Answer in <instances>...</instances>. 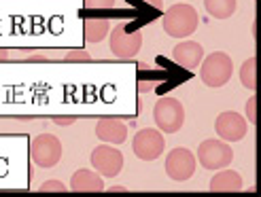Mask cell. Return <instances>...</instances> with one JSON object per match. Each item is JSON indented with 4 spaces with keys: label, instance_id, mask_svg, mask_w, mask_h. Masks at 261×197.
I'll return each mask as SVG.
<instances>
[{
    "label": "cell",
    "instance_id": "obj_1",
    "mask_svg": "<svg viewBox=\"0 0 261 197\" xmlns=\"http://www.w3.org/2000/svg\"><path fill=\"white\" fill-rule=\"evenodd\" d=\"M198 23H200L198 11L191 5H172L164 13V30L168 36L174 38L191 36L198 30Z\"/></svg>",
    "mask_w": 261,
    "mask_h": 197
},
{
    "label": "cell",
    "instance_id": "obj_2",
    "mask_svg": "<svg viewBox=\"0 0 261 197\" xmlns=\"http://www.w3.org/2000/svg\"><path fill=\"white\" fill-rule=\"evenodd\" d=\"M231 72H233V62L223 51H215V53H211L206 60H202L200 76H202V81L213 89L223 87L231 78Z\"/></svg>",
    "mask_w": 261,
    "mask_h": 197
},
{
    "label": "cell",
    "instance_id": "obj_3",
    "mask_svg": "<svg viewBox=\"0 0 261 197\" xmlns=\"http://www.w3.org/2000/svg\"><path fill=\"white\" fill-rule=\"evenodd\" d=\"M153 119L166 134H176L185 123V108L176 98H160L153 108Z\"/></svg>",
    "mask_w": 261,
    "mask_h": 197
},
{
    "label": "cell",
    "instance_id": "obj_4",
    "mask_svg": "<svg viewBox=\"0 0 261 197\" xmlns=\"http://www.w3.org/2000/svg\"><path fill=\"white\" fill-rule=\"evenodd\" d=\"M142 47V34L134 28H129L127 23H119L115 25L113 32H111V51L121 58V60H127V58H134Z\"/></svg>",
    "mask_w": 261,
    "mask_h": 197
},
{
    "label": "cell",
    "instance_id": "obj_5",
    "mask_svg": "<svg viewBox=\"0 0 261 197\" xmlns=\"http://www.w3.org/2000/svg\"><path fill=\"white\" fill-rule=\"evenodd\" d=\"M233 151L225 140H204L198 147V161L206 170H223L231 163Z\"/></svg>",
    "mask_w": 261,
    "mask_h": 197
},
{
    "label": "cell",
    "instance_id": "obj_6",
    "mask_svg": "<svg viewBox=\"0 0 261 197\" xmlns=\"http://www.w3.org/2000/svg\"><path fill=\"white\" fill-rule=\"evenodd\" d=\"M30 157L38 167H54L62 159V142L54 134H41L30 144Z\"/></svg>",
    "mask_w": 261,
    "mask_h": 197
},
{
    "label": "cell",
    "instance_id": "obj_7",
    "mask_svg": "<svg viewBox=\"0 0 261 197\" xmlns=\"http://www.w3.org/2000/svg\"><path fill=\"white\" fill-rule=\"evenodd\" d=\"M132 149H134V155L142 161H155L158 157L164 153L166 149V138L162 136V131L158 129H140L138 134L134 136V142H132Z\"/></svg>",
    "mask_w": 261,
    "mask_h": 197
},
{
    "label": "cell",
    "instance_id": "obj_8",
    "mask_svg": "<svg viewBox=\"0 0 261 197\" xmlns=\"http://www.w3.org/2000/svg\"><path fill=\"white\" fill-rule=\"evenodd\" d=\"M195 163H198L195 155L189 149L178 147V149L170 151V155L166 157V174L176 182L189 180L195 172Z\"/></svg>",
    "mask_w": 261,
    "mask_h": 197
},
{
    "label": "cell",
    "instance_id": "obj_9",
    "mask_svg": "<svg viewBox=\"0 0 261 197\" xmlns=\"http://www.w3.org/2000/svg\"><path fill=\"white\" fill-rule=\"evenodd\" d=\"M91 165L96 167V172H100L102 176H117L121 172L123 167V155L113 149L111 144H100V147H96L94 151H91Z\"/></svg>",
    "mask_w": 261,
    "mask_h": 197
},
{
    "label": "cell",
    "instance_id": "obj_10",
    "mask_svg": "<svg viewBox=\"0 0 261 197\" xmlns=\"http://www.w3.org/2000/svg\"><path fill=\"white\" fill-rule=\"evenodd\" d=\"M215 129L219 138H223L225 142H238L246 136L249 131V123L244 121V117L240 112H233V110H227V112H221L215 121Z\"/></svg>",
    "mask_w": 261,
    "mask_h": 197
},
{
    "label": "cell",
    "instance_id": "obj_11",
    "mask_svg": "<svg viewBox=\"0 0 261 197\" xmlns=\"http://www.w3.org/2000/svg\"><path fill=\"white\" fill-rule=\"evenodd\" d=\"M172 58L178 66H182V68L187 70H193L198 68V66L202 64L204 60V49L200 43H193V41H182L178 43L174 49H172Z\"/></svg>",
    "mask_w": 261,
    "mask_h": 197
},
{
    "label": "cell",
    "instance_id": "obj_12",
    "mask_svg": "<svg viewBox=\"0 0 261 197\" xmlns=\"http://www.w3.org/2000/svg\"><path fill=\"white\" fill-rule=\"evenodd\" d=\"M96 136L107 144H123L127 138V127L119 119L104 117V119H100L96 125Z\"/></svg>",
    "mask_w": 261,
    "mask_h": 197
},
{
    "label": "cell",
    "instance_id": "obj_13",
    "mask_svg": "<svg viewBox=\"0 0 261 197\" xmlns=\"http://www.w3.org/2000/svg\"><path fill=\"white\" fill-rule=\"evenodd\" d=\"M70 191H76V193H98V191H104V182L102 178L91 172V170H76L72 174V180H70Z\"/></svg>",
    "mask_w": 261,
    "mask_h": 197
},
{
    "label": "cell",
    "instance_id": "obj_14",
    "mask_svg": "<svg viewBox=\"0 0 261 197\" xmlns=\"http://www.w3.org/2000/svg\"><path fill=\"white\" fill-rule=\"evenodd\" d=\"M242 189V178L238 172L233 170H225L223 172L215 174V178L211 180V191L215 193H221V191H240Z\"/></svg>",
    "mask_w": 261,
    "mask_h": 197
},
{
    "label": "cell",
    "instance_id": "obj_15",
    "mask_svg": "<svg viewBox=\"0 0 261 197\" xmlns=\"http://www.w3.org/2000/svg\"><path fill=\"white\" fill-rule=\"evenodd\" d=\"M85 41L87 43H102L109 34V19L107 17H87L83 23Z\"/></svg>",
    "mask_w": 261,
    "mask_h": 197
},
{
    "label": "cell",
    "instance_id": "obj_16",
    "mask_svg": "<svg viewBox=\"0 0 261 197\" xmlns=\"http://www.w3.org/2000/svg\"><path fill=\"white\" fill-rule=\"evenodd\" d=\"M236 0H204L206 11L211 13L215 19H227L236 13Z\"/></svg>",
    "mask_w": 261,
    "mask_h": 197
},
{
    "label": "cell",
    "instance_id": "obj_17",
    "mask_svg": "<svg viewBox=\"0 0 261 197\" xmlns=\"http://www.w3.org/2000/svg\"><path fill=\"white\" fill-rule=\"evenodd\" d=\"M240 81L246 89H257V58H249L240 68Z\"/></svg>",
    "mask_w": 261,
    "mask_h": 197
},
{
    "label": "cell",
    "instance_id": "obj_18",
    "mask_svg": "<svg viewBox=\"0 0 261 197\" xmlns=\"http://www.w3.org/2000/svg\"><path fill=\"white\" fill-rule=\"evenodd\" d=\"M87 9H113L115 0H85Z\"/></svg>",
    "mask_w": 261,
    "mask_h": 197
},
{
    "label": "cell",
    "instance_id": "obj_19",
    "mask_svg": "<svg viewBox=\"0 0 261 197\" xmlns=\"http://www.w3.org/2000/svg\"><path fill=\"white\" fill-rule=\"evenodd\" d=\"M66 62H91V55L85 53V51H70V53H66V58H64Z\"/></svg>",
    "mask_w": 261,
    "mask_h": 197
},
{
    "label": "cell",
    "instance_id": "obj_20",
    "mask_svg": "<svg viewBox=\"0 0 261 197\" xmlns=\"http://www.w3.org/2000/svg\"><path fill=\"white\" fill-rule=\"evenodd\" d=\"M41 191H68L66 187H64V182H60V180H47V182H43V185H41Z\"/></svg>",
    "mask_w": 261,
    "mask_h": 197
},
{
    "label": "cell",
    "instance_id": "obj_21",
    "mask_svg": "<svg viewBox=\"0 0 261 197\" xmlns=\"http://www.w3.org/2000/svg\"><path fill=\"white\" fill-rule=\"evenodd\" d=\"M246 117H249L251 123H257V98L255 96L246 102Z\"/></svg>",
    "mask_w": 261,
    "mask_h": 197
},
{
    "label": "cell",
    "instance_id": "obj_22",
    "mask_svg": "<svg viewBox=\"0 0 261 197\" xmlns=\"http://www.w3.org/2000/svg\"><path fill=\"white\" fill-rule=\"evenodd\" d=\"M76 121V117H54L56 125H72Z\"/></svg>",
    "mask_w": 261,
    "mask_h": 197
},
{
    "label": "cell",
    "instance_id": "obj_23",
    "mask_svg": "<svg viewBox=\"0 0 261 197\" xmlns=\"http://www.w3.org/2000/svg\"><path fill=\"white\" fill-rule=\"evenodd\" d=\"M49 58H45V55H30L28 58V62H47Z\"/></svg>",
    "mask_w": 261,
    "mask_h": 197
},
{
    "label": "cell",
    "instance_id": "obj_24",
    "mask_svg": "<svg viewBox=\"0 0 261 197\" xmlns=\"http://www.w3.org/2000/svg\"><path fill=\"white\" fill-rule=\"evenodd\" d=\"M7 60H9V51L0 49V62H7Z\"/></svg>",
    "mask_w": 261,
    "mask_h": 197
},
{
    "label": "cell",
    "instance_id": "obj_25",
    "mask_svg": "<svg viewBox=\"0 0 261 197\" xmlns=\"http://www.w3.org/2000/svg\"><path fill=\"white\" fill-rule=\"evenodd\" d=\"M147 3H151L153 7H162V0H147Z\"/></svg>",
    "mask_w": 261,
    "mask_h": 197
}]
</instances>
